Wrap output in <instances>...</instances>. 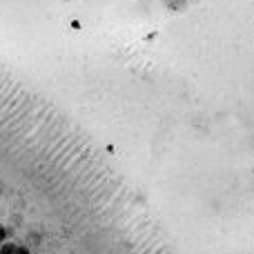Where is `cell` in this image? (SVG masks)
Returning a JSON list of instances; mask_svg holds the SVG:
<instances>
[{
  "label": "cell",
  "instance_id": "obj_1",
  "mask_svg": "<svg viewBox=\"0 0 254 254\" xmlns=\"http://www.w3.org/2000/svg\"><path fill=\"white\" fill-rule=\"evenodd\" d=\"M190 0H163V4H165L167 9H172V11H181V9L188 7Z\"/></svg>",
  "mask_w": 254,
  "mask_h": 254
},
{
  "label": "cell",
  "instance_id": "obj_2",
  "mask_svg": "<svg viewBox=\"0 0 254 254\" xmlns=\"http://www.w3.org/2000/svg\"><path fill=\"white\" fill-rule=\"evenodd\" d=\"M18 246H13V243H4V246H0V254H16Z\"/></svg>",
  "mask_w": 254,
  "mask_h": 254
},
{
  "label": "cell",
  "instance_id": "obj_3",
  "mask_svg": "<svg viewBox=\"0 0 254 254\" xmlns=\"http://www.w3.org/2000/svg\"><path fill=\"white\" fill-rule=\"evenodd\" d=\"M4 241H7V228H4V225H0V246H2Z\"/></svg>",
  "mask_w": 254,
  "mask_h": 254
},
{
  "label": "cell",
  "instance_id": "obj_4",
  "mask_svg": "<svg viewBox=\"0 0 254 254\" xmlns=\"http://www.w3.org/2000/svg\"><path fill=\"white\" fill-rule=\"evenodd\" d=\"M16 254H31L27 248H22V246H18V250H16Z\"/></svg>",
  "mask_w": 254,
  "mask_h": 254
}]
</instances>
